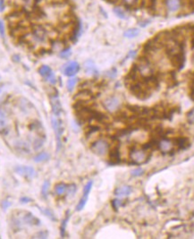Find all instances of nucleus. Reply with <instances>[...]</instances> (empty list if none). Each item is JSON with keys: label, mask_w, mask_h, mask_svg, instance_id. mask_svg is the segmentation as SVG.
Wrapping results in <instances>:
<instances>
[{"label": "nucleus", "mask_w": 194, "mask_h": 239, "mask_svg": "<svg viewBox=\"0 0 194 239\" xmlns=\"http://www.w3.org/2000/svg\"><path fill=\"white\" fill-rule=\"evenodd\" d=\"M40 220L30 211H18L13 214L11 218V226L13 230L19 231L24 226H40Z\"/></svg>", "instance_id": "obj_1"}, {"label": "nucleus", "mask_w": 194, "mask_h": 239, "mask_svg": "<svg viewBox=\"0 0 194 239\" xmlns=\"http://www.w3.org/2000/svg\"><path fill=\"white\" fill-rule=\"evenodd\" d=\"M134 69L137 72L140 77L146 80H150L155 74V69L153 64L148 58H140L137 64L134 66Z\"/></svg>", "instance_id": "obj_2"}, {"label": "nucleus", "mask_w": 194, "mask_h": 239, "mask_svg": "<svg viewBox=\"0 0 194 239\" xmlns=\"http://www.w3.org/2000/svg\"><path fill=\"white\" fill-rule=\"evenodd\" d=\"M52 127L54 129L55 134H56V144H57V151L60 150L62 143H61V138L62 134L64 133L63 125H62V121L60 119H58L57 116H53L52 117Z\"/></svg>", "instance_id": "obj_3"}, {"label": "nucleus", "mask_w": 194, "mask_h": 239, "mask_svg": "<svg viewBox=\"0 0 194 239\" xmlns=\"http://www.w3.org/2000/svg\"><path fill=\"white\" fill-rule=\"evenodd\" d=\"M32 37L36 42H38L40 44H43L48 41V34L47 30L44 27H42L41 25H36L32 29Z\"/></svg>", "instance_id": "obj_4"}, {"label": "nucleus", "mask_w": 194, "mask_h": 239, "mask_svg": "<svg viewBox=\"0 0 194 239\" xmlns=\"http://www.w3.org/2000/svg\"><path fill=\"white\" fill-rule=\"evenodd\" d=\"M108 149H109L108 143L103 139L97 140L91 145V151L99 156H104L108 151Z\"/></svg>", "instance_id": "obj_5"}, {"label": "nucleus", "mask_w": 194, "mask_h": 239, "mask_svg": "<svg viewBox=\"0 0 194 239\" xmlns=\"http://www.w3.org/2000/svg\"><path fill=\"white\" fill-rule=\"evenodd\" d=\"M103 106L109 112H115L121 106V101L116 96H110L103 101Z\"/></svg>", "instance_id": "obj_6"}, {"label": "nucleus", "mask_w": 194, "mask_h": 239, "mask_svg": "<svg viewBox=\"0 0 194 239\" xmlns=\"http://www.w3.org/2000/svg\"><path fill=\"white\" fill-rule=\"evenodd\" d=\"M14 171L17 175L23 176L27 179H32L36 176L35 169L30 166H17L14 168Z\"/></svg>", "instance_id": "obj_7"}, {"label": "nucleus", "mask_w": 194, "mask_h": 239, "mask_svg": "<svg viewBox=\"0 0 194 239\" xmlns=\"http://www.w3.org/2000/svg\"><path fill=\"white\" fill-rule=\"evenodd\" d=\"M130 159L135 164H141L148 159V153L144 150H132L130 152Z\"/></svg>", "instance_id": "obj_8"}, {"label": "nucleus", "mask_w": 194, "mask_h": 239, "mask_svg": "<svg viewBox=\"0 0 194 239\" xmlns=\"http://www.w3.org/2000/svg\"><path fill=\"white\" fill-rule=\"evenodd\" d=\"M92 185H93V182L92 181H89L86 185L84 186V188H83V197L81 198L80 201H79V203L77 204L76 206V211H81L85 207L86 203H87V201H88V197H89V192H91V188H92Z\"/></svg>", "instance_id": "obj_9"}, {"label": "nucleus", "mask_w": 194, "mask_h": 239, "mask_svg": "<svg viewBox=\"0 0 194 239\" xmlns=\"http://www.w3.org/2000/svg\"><path fill=\"white\" fill-rule=\"evenodd\" d=\"M80 65L76 61H70L63 66V73L66 76H73L79 72Z\"/></svg>", "instance_id": "obj_10"}, {"label": "nucleus", "mask_w": 194, "mask_h": 239, "mask_svg": "<svg viewBox=\"0 0 194 239\" xmlns=\"http://www.w3.org/2000/svg\"><path fill=\"white\" fill-rule=\"evenodd\" d=\"M8 113L1 108H0V133L6 134L8 133Z\"/></svg>", "instance_id": "obj_11"}, {"label": "nucleus", "mask_w": 194, "mask_h": 239, "mask_svg": "<svg viewBox=\"0 0 194 239\" xmlns=\"http://www.w3.org/2000/svg\"><path fill=\"white\" fill-rule=\"evenodd\" d=\"M50 104L52 107V111H53L55 116L57 117L60 116L62 113V106H61L60 100H59V97L56 93L50 96Z\"/></svg>", "instance_id": "obj_12"}, {"label": "nucleus", "mask_w": 194, "mask_h": 239, "mask_svg": "<svg viewBox=\"0 0 194 239\" xmlns=\"http://www.w3.org/2000/svg\"><path fill=\"white\" fill-rule=\"evenodd\" d=\"M14 146H15L16 151L22 154L31 153V149H30L29 143H27L25 141H21V140L17 141L15 144H14Z\"/></svg>", "instance_id": "obj_13"}, {"label": "nucleus", "mask_w": 194, "mask_h": 239, "mask_svg": "<svg viewBox=\"0 0 194 239\" xmlns=\"http://www.w3.org/2000/svg\"><path fill=\"white\" fill-rule=\"evenodd\" d=\"M132 193V187L128 185H124V186H120V187H118L115 189V195L117 197H120V198H124L126 197L131 195Z\"/></svg>", "instance_id": "obj_14"}, {"label": "nucleus", "mask_w": 194, "mask_h": 239, "mask_svg": "<svg viewBox=\"0 0 194 239\" xmlns=\"http://www.w3.org/2000/svg\"><path fill=\"white\" fill-rule=\"evenodd\" d=\"M166 5L169 11L176 12L179 10V8H180L181 2H180V0H166Z\"/></svg>", "instance_id": "obj_15"}, {"label": "nucleus", "mask_w": 194, "mask_h": 239, "mask_svg": "<svg viewBox=\"0 0 194 239\" xmlns=\"http://www.w3.org/2000/svg\"><path fill=\"white\" fill-rule=\"evenodd\" d=\"M174 148V144L169 140H162L159 143V149L163 152H169Z\"/></svg>", "instance_id": "obj_16"}, {"label": "nucleus", "mask_w": 194, "mask_h": 239, "mask_svg": "<svg viewBox=\"0 0 194 239\" xmlns=\"http://www.w3.org/2000/svg\"><path fill=\"white\" fill-rule=\"evenodd\" d=\"M50 158V156L48 152L46 151H42L40 153H39L38 155H36L34 157V162L36 163H40V162H45V161H48Z\"/></svg>", "instance_id": "obj_17"}, {"label": "nucleus", "mask_w": 194, "mask_h": 239, "mask_svg": "<svg viewBox=\"0 0 194 239\" xmlns=\"http://www.w3.org/2000/svg\"><path fill=\"white\" fill-rule=\"evenodd\" d=\"M67 188H68V185L64 184V183H60V184H57L56 185V187H55V192L57 195H63L64 193H66L67 191Z\"/></svg>", "instance_id": "obj_18"}, {"label": "nucleus", "mask_w": 194, "mask_h": 239, "mask_svg": "<svg viewBox=\"0 0 194 239\" xmlns=\"http://www.w3.org/2000/svg\"><path fill=\"white\" fill-rule=\"evenodd\" d=\"M84 68L87 73L92 74L96 72V68H95V65L93 63V61L91 60H88L84 63Z\"/></svg>", "instance_id": "obj_19"}, {"label": "nucleus", "mask_w": 194, "mask_h": 239, "mask_svg": "<svg viewBox=\"0 0 194 239\" xmlns=\"http://www.w3.org/2000/svg\"><path fill=\"white\" fill-rule=\"evenodd\" d=\"M52 72H53V71H52V69L50 68L48 65H42L41 67H40V69H39L40 74L41 76L45 77V78H47Z\"/></svg>", "instance_id": "obj_20"}, {"label": "nucleus", "mask_w": 194, "mask_h": 239, "mask_svg": "<svg viewBox=\"0 0 194 239\" xmlns=\"http://www.w3.org/2000/svg\"><path fill=\"white\" fill-rule=\"evenodd\" d=\"M40 211L45 216H47L48 218H49L51 220H53V221H56V220L54 213L52 212V211L49 210V209H42V208H40Z\"/></svg>", "instance_id": "obj_21"}, {"label": "nucleus", "mask_w": 194, "mask_h": 239, "mask_svg": "<svg viewBox=\"0 0 194 239\" xmlns=\"http://www.w3.org/2000/svg\"><path fill=\"white\" fill-rule=\"evenodd\" d=\"M138 34H139V30H137V29H130V30H128V31H126L124 32V37H126V38H129V39H132V38H134V37H136Z\"/></svg>", "instance_id": "obj_22"}, {"label": "nucleus", "mask_w": 194, "mask_h": 239, "mask_svg": "<svg viewBox=\"0 0 194 239\" xmlns=\"http://www.w3.org/2000/svg\"><path fill=\"white\" fill-rule=\"evenodd\" d=\"M49 185H50V183L48 180H45L43 185H42V188H41V195L44 198H46L47 195H48V192L49 190Z\"/></svg>", "instance_id": "obj_23"}, {"label": "nucleus", "mask_w": 194, "mask_h": 239, "mask_svg": "<svg viewBox=\"0 0 194 239\" xmlns=\"http://www.w3.org/2000/svg\"><path fill=\"white\" fill-rule=\"evenodd\" d=\"M77 78H70L68 81H67V90L69 92H72V90L75 87L76 83H77Z\"/></svg>", "instance_id": "obj_24"}, {"label": "nucleus", "mask_w": 194, "mask_h": 239, "mask_svg": "<svg viewBox=\"0 0 194 239\" xmlns=\"http://www.w3.org/2000/svg\"><path fill=\"white\" fill-rule=\"evenodd\" d=\"M110 159H111V160L113 161L114 163H116L119 160V159H120V156H119V151H118L117 149H115V150H113V151H111V153H110Z\"/></svg>", "instance_id": "obj_25"}, {"label": "nucleus", "mask_w": 194, "mask_h": 239, "mask_svg": "<svg viewBox=\"0 0 194 239\" xmlns=\"http://www.w3.org/2000/svg\"><path fill=\"white\" fill-rule=\"evenodd\" d=\"M114 12L117 15V17H119V18H121V19H126V18H127V16H126V13H124V11L122 8H120V7H115V8H114Z\"/></svg>", "instance_id": "obj_26"}, {"label": "nucleus", "mask_w": 194, "mask_h": 239, "mask_svg": "<svg viewBox=\"0 0 194 239\" xmlns=\"http://www.w3.org/2000/svg\"><path fill=\"white\" fill-rule=\"evenodd\" d=\"M68 219H69V215H68V212H67L66 217H65V219L63 220V222H62V224H61V227H60V233H61V236H62V237H64V236L65 228H66L67 221H68Z\"/></svg>", "instance_id": "obj_27"}, {"label": "nucleus", "mask_w": 194, "mask_h": 239, "mask_svg": "<svg viewBox=\"0 0 194 239\" xmlns=\"http://www.w3.org/2000/svg\"><path fill=\"white\" fill-rule=\"evenodd\" d=\"M44 144V140H42L41 138H37L36 140H34L33 141V148L34 150H40V149L43 146Z\"/></svg>", "instance_id": "obj_28"}, {"label": "nucleus", "mask_w": 194, "mask_h": 239, "mask_svg": "<svg viewBox=\"0 0 194 239\" xmlns=\"http://www.w3.org/2000/svg\"><path fill=\"white\" fill-rule=\"evenodd\" d=\"M75 192H76V186H75V184H70V185H68V188H67V191H66L67 195H68L69 196H72V195H74Z\"/></svg>", "instance_id": "obj_29"}, {"label": "nucleus", "mask_w": 194, "mask_h": 239, "mask_svg": "<svg viewBox=\"0 0 194 239\" xmlns=\"http://www.w3.org/2000/svg\"><path fill=\"white\" fill-rule=\"evenodd\" d=\"M72 54V51H71V48H66V49H63L61 52H60V57L62 58H67V57H69Z\"/></svg>", "instance_id": "obj_30"}, {"label": "nucleus", "mask_w": 194, "mask_h": 239, "mask_svg": "<svg viewBox=\"0 0 194 239\" xmlns=\"http://www.w3.org/2000/svg\"><path fill=\"white\" fill-rule=\"evenodd\" d=\"M46 79L49 83H51V84H55L56 83V76H55V74H54V73L52 72L47 77V78H45Z\"/></svg>", "instance_id": "obj_31"}, {"label": "nucleus", "mask_w": 194, "mask_h": 239, "mask_svg": "<svg viewBox=\"0 0 194 239\" xmlns=\"http://www.w3.org/2000/svg\"><path fill=\"white\" fill-rule=\"evenodd\" d=\"M143 169L142 168H135V169H133L132 171V176H141L143 174Z\"/></svg>", "instance_id": "obj_32"}, {"label": "nucleus", "mask_w": 194, "mask_h": 239, "mask_svg": "<svg viewBox=\"0 0 194 239\" xmlns=\"http://www.w3.org/2000/svg\"><path fill=\"white\" fill-rule=\"evenodd\" d=\"M10 206H11V203H10V201H6V200L2 201V209H3L4 211L7 210V209H8Z\"/></svg>", "instance_id": "obj_33"}, {"label": "nucleus", "mask_w": 194, "mask_h": 239, "mask_svg": "<svg viewBox=\"0 0 194 239\" xmlns=\"http://www.w3.org/2000/svg\"><path fill=\"white\" fill-rule=\"evenodd\" d=\"M47 236H48L47 232H45V231H40V232H39L35 236H36V238H46Z\"/></svg>", "instance_id": "obj_34"}, {"label": "nucleus", "mask_w": 194, "mask_h": 239, "mask_svg": "<svg viewBox=\"0 0 194 239\" xmlns=\"http://www.w3.org/2000/svg\"><path fill=\"white\" fill-rule=\"evenodd\" d=\"M122 201L121 200H114L113 201V206L115 208V209H118L120 206H122Z\"/></svg>", "instance_id": "obj_35"}, {"label": "nucleus", "mask_w": 194, "mask_h": 239, "mask_svg": "<svg viewBox=\"0 0 194 239\" xmlns=\"http://www.w3.org/2000/svg\"><path fill=\"white\" fill-rule=\"evenodd\" d=\"M20 201L21 203H30V201H32V199L28 198V197H21L20 199Z\"/></svg>", "instance_id": "obj_36"}, {"label": "nucleus", "mask_w": 194, "mask_h": 239, "mask_svg": "<svg viewBox=\"0 0 194 239\" xmlns=\"http://www.w3.org/2000/svg\"><path fill=\"white\" fill-rule=\"evenodd\" d=\"M188 118L191 122H194V108L188 114Z\"/></svg>", "instance_id": "obj_37"}, {"label": "nucleus", "mask_w": 194, "mask_h": 239, "mask_svg": "<svg viewBox=\"0 0 194 239\" xmlns=\"http://www.w3.org/2000/svg\"><path fill=\"white\" fill-rule=\"evenodd\" d=\"M124 3L127 5H133L136 3V0H123Z\"/></svg>", "instance_id": "obj_38"}, {"label": "nucleus", "mask_w": 194, "mask_h": 239, "mask_svg": "<svg viewBox=\"0 0 194 239\" xmlns=\"http://www.w3.org/2000/svg\"><path fill=\"white\" fill-rule=\"evenodd\" d=\"M107 75H108L109 77H111V78H114V77H115V75H116V70H115V69H113L112 71L108 72Z\"/></svg>", "instance_id": "obj_39"}, {"label": "nucleus", "mask_w": 194, "mask_h": 239, "mask_svg": "<svg viewBox=\"0 0 194 239\" xmlns=\"http://www.w3.org/2000/svg\"><path fill=\"white\" fill-rule=\"evenodd\" d=\"M4 32H5V27H4V24L3 22L0 21V34H1L2 36L4 35Z\"/></svg>", "instance_id": "obj_40"}, {"label": "nucleus", "mask_w": 194, "mask_h": 239, "mask_svg": "<svg viewBox=\"0 0 194 239\" xmlns=\"http://www.w3.org/2000/svg\"><path fill=\"white\" fill-rule=\"evenodd\" d=\"M136 56V51H134V50H132L129 52V54L127 56V57H131V58H133L134 57Z\"/></svg>", "instance_id": "obj_41"}, {"label": "nucleus", "mask_w": 194, "mask_h": 239, "mask_svg": "<svg viewBox=\"0 0 194 239\" xmlns=\"http://www.w3.org/2000/svg\"><path fill=\"white\" fill-rule=\"evenodd\" d=\"M5 9V1L4 0H0V12H2Z\"/></svg>", "instance_id": "obj_42"}]
</instances>
